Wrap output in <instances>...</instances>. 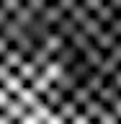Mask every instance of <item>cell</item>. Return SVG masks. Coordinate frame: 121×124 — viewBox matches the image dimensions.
Instances as JSON below:
<instances>
[{"mask_svg":"<svg viewBox=\"0 0 121 124\" xmlns=\"http://www.w3.org/2000/svg\"><path fill=\"white\" fill-rule=\"evenodd\" d=\"M0 124H98L54 85L0 62Z\"/></svg>","mask_w":121,"mask_h":124,"instance_id":"6da1fadb","label":"cell"}]
</instances>
